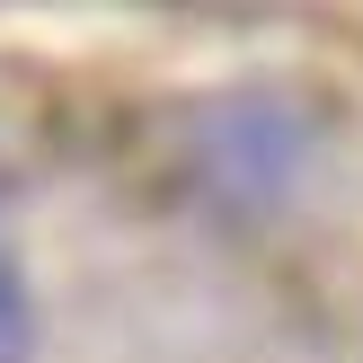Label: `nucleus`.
Returning <instances> with one entry per match:
<instances>
[{"label":"nucleus","mask_w":363,"mask_h":363,"mask_svg":"<svg viewBox=\"0 0 363 363\" xmlns=\"http://www.w3.org/2000/svg\"><path fill=\"white\" fill-rule=\"evenodd\" d=\"M27 354H35V293H27L9 230H0V363H27Z\"/></svg>","instance_id":"nucleus-1"}]
</instances>
